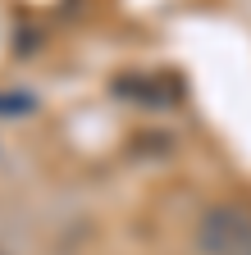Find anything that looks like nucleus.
<instances>
[{"label":"nucleus","mask_w":251,"mask_h":255,"mask_svg":"<svg viewBox=\"0 0 251 255\" xmlns=\"http://www.w3.org/2000/svg\"><path fill=\"white\" fill-rule=\"evenodd\" d=\"M197 242L210 255H251V214L233 205H215L197 223Z\"/></svg>","instance_id":"obj_1"},{"label":"nucleus","mask_w":251,"mask_h":255,"mask_svg":"<svg viewBox=\"0 0 251 255\" xmlns=\"http://www.w3.org/2000/svg\"><path fill=\"white\" fill-rule=\"evenodd\" d=\"M32 96L27 91H0V119H18V114H32Z\"/></svg>","instance_id":"obj_2"}]
</instances>
